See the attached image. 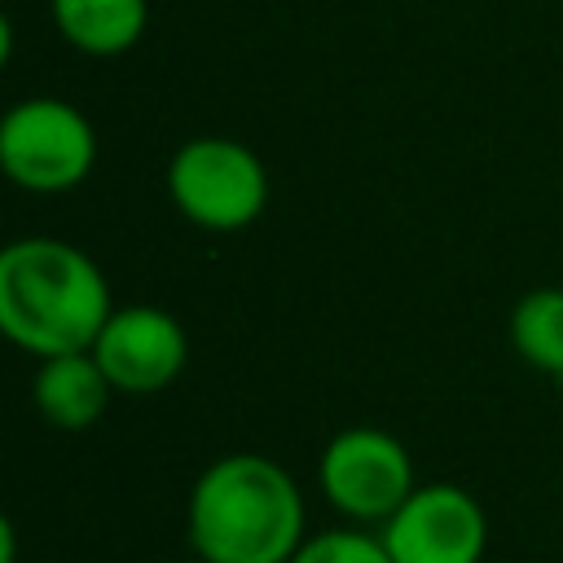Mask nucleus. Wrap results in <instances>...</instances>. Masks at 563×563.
I'll use <instances>...</instances> for the list:
<instances>
[{
    "label": "nucleus",
    "instance_id": "1",
    "mask_svg": "<svg viewBox=\"0 0 563 563\" xmlns=\"http://www.w3.org/2000/svg\"><path fill=\"white\" fill-rule=\"evenodd\" d=\"M185 528L202 563H290L308 537V515L282 462L224 453L194 479Z\"/></svg>",
    "mask_w": 563,
    "mask_h": 563
},
{
    "label": "nucleus",
    "instance_id": "2",
    "mask_svg": "<svg viewBox=\"0 0 563 563\" xmlns=\"http://www.w3.org/2000/svg\"><path fill=\"white\" fill-rule=\"evenodd\" d=\"M110 312L106 273L79 246L18 238L0 251V330L35 361L88 352Z\"/></svg>",
    "mask_w": 563,
    "mask_h": 563
},
{
    "label": "nucleus",
    "instance_id": "3",
    "mask_svg": "<svg viewBox=\"0 0 563 563\" xmlns=\"http://www.w3.org/2000/svg\"><path fill=\"white\" fill-rule=\"evenodd\" d=\"M167 194L189 224L238 233L260 220L268 202V172L233 136H194L167 163Z\"/></svg>",
    "mask_w": 563,
    "mask_h": 563
},
{
    "label": "nucleus",
    "instance_id": "4",
    "mask_svg": "<svg viewBox=\"0 0 563 563\" xmlns=\"http://www.w3.org/2000/svg\"><path fill=\"white\" fill-rule=\"evenodd\" d=\"M97 163V132L62 97H26L0 119V167L26 194H66Z\"/></svg>",
    "mask_w": 563,
    "mask_h": 563
},
{
    "label": "nucleus",
    "instance_id": "5",
    "mask_svg": "<svg viewBox=\"0 0 563 563\" xmlns=\"http://www.w3.org/2000/svg\"><path fill=\"white\" fill-rule=\"evenodd\" d=\"M317 484L347 523H378V528L418 488L409 449L383 427H347L330 435L317 462Z\"/></svg>",
    "mask_w": 563,
    "mask_h": 563
},
{
    "label": "nucleus",
    "instance_id": "6",
    "mask_svg": "<svg viewBox=\"0 0 563 563\" xmlns=\"http://www.w3.org/2000/svg\"><path fill=\"white\" fill-rule=\"evenodd\" d=\"M391 563H479L488 550V515L457 484H418L378 528Z\"/></svg>",
    "mask_w": 563,
    "mask_h": 563
},
{
    "label": "nucleus",
    "instance_id": "7",
    "mask_svg": "<svg viewBox=\"0 0 563 563\" xmlns=\"http://www.w3.org/2000/svg\"><path fill=\"white\" fill-rule=\"evenodd\" d=\"M88 352L97 356V365L106 369L114 391L154 396L180 378V369L189 361V339L167 308L128 303V308L110 312V321L101 325V334Z\"/></svg>",
    "mask_w": 563,
    "mask_h": 563
},
{
    "label": "nucleus",
    "instance_id": "8",
    "mask_svg": "<svg viewBox=\"0 0 563 563\" xmlns=\"http://www.w3.org/2000/svg\"><path fill=\"white\" fill-rule=\"evenodd\" d=\"M31 396H35V409L53 427L84 431L106 413L114 387H110V378H106V369L97 365L92 352H66V356H44L40 361Z\"/></svg>",
    "mask_w": 563,
    "mask_h": 563
},
{
    "label": "nucleus",
    "instance_id": "9",
    "mask_svg": "<svg viewBox=\"0 0 563 563\" xmlns=\"http://www.w3.org/2000/svg\"><path fill=\"white\" fill-rule=\"evenodd\" d=\"M48 9L57 35L88 57L128 53L150 22V0H48Z\"/></svg>",
    "mask_w": 563,
    "mask_h": 563
},
{
    "label": "nucleus",
    "instance_id": "10",
    "mask_svg": "<svg viewBox=\"0 0 563 563\" xmlns=\"http://www.w3.org/2000/svg\"><path fill=\"white\" fill-rule=\"evenodd\" d=\"M510 347L563 387V286H537L510 308Z\"/></svg>",
    "mask_w": 563,
    "mask_h": 563
},
{
    "label": "nucleus",
    "instance_id": "11",
    "mask_svg": "<svg viewBox=\"0 0 563 563\" xmlns=\"http://www.w3.org/2000/svg\"><path fill=\"white\" fill-rule=\"evenodd\" d=\"M290 563H391L378 532L365 528H325L303 537V545L290 554Z\"/></svg>",
    "mask_w": 563,
    "mask_h": 563
},
{
    "label": "nucleus",
    "instance_id": "12",
    "mask_svg": "<svg viewBox=\"0 0 563 563\" xmlns=\"http://www.w3.org/2000/svg\"><path fill=\"white\" fill-rule=\"evenodd\" d=\"M13 550H18V541H13V519H0V563H13Z\"/></svg>",
    "mask_w": 563,
    "mask_h": 563
},
{
    "label": "nucleus",
    "instance_id": "13",
    "mask_svg": "<svg viewBox=\"0 0 563 563\" xmlns=\"http://www.w3.org/2000/svg\"><path fill=\"white\" fill-rule=\"evenodd\" d=\"M194 563H202V559H194Z\"/></svg>",
    "mask_w": 563,
    "mask_h": 563
}]
</instances>
